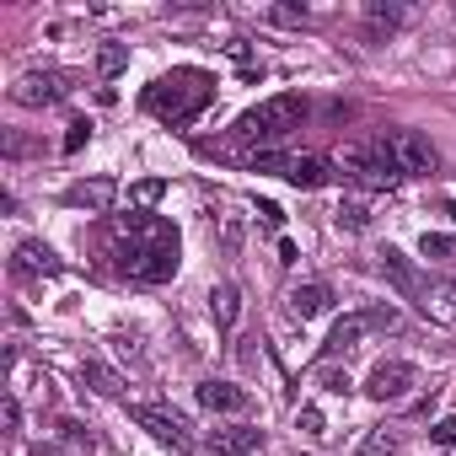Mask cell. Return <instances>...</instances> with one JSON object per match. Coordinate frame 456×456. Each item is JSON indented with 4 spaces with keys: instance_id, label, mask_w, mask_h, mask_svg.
<instances>
[{
    "instance_id": "1",
    "label": "cell",
    "mask_w": 456,
    "mask_h": 456,
    "mask_svg": "<svg viewBox=\"0 0 456 456\" xmlns=\"http://www.w3.org/2000/svg\"><path fill=\"white\" fill-rule=\"evenodd\" d=\"M108 258L118 274L140 280V285H161L177 274V225L161 215H113L108 220Z\"/></svg>"
},
{
    "instance_id": "2",
    "label": "cell",
    "mask_w": 456,
    "mask_h": 456,
    "mask_svg": "<svg viewBox=\"0 0 456 456\" xmlns=\"http://www.w3.org/2000/svg\"><path fill=\"white\" fill-rule=\"evenodd\" d=\"M209 97H215V76L209 70H172V76H161V81L145 86V108L156 118H167V124L199 118Z\"/></svg>"
},
{
    "instance_id": "3",
    "label": "cell",
    "mask_w": 456,
    "mask_h": 456,
    "mask_svg": "<svg viewBox=\"0 0 456 456\" xmlns=\"http://www.w3.org/2000/svg\"><path fill=\"white\" fill-rule=\"evenodd\" d=\"M301 118H306V102L290 97V92H280V97H264L258 108H248V113L232 124V140H237V145H274V140H285Z\"/></svg>"
},
{
    "instance_id": "4",
    "label": "cell",
    "mask_w": 456,
    "mask_h": 456,
    "mask_svg": "<svg viewBox=\"0 0 456 456\" xmlns=\"http://www.w3.org/2000/svg\"><path fill=\"white\" fill-rule=\"evenodd\" d=\"M338 167H344V177H349L354 188H365V193H392V188L403 183V172H397V161H392L387 140L344 145V151H338Z\"/></svg>"
},
{
    "instance_id": "5",
    "label": "cell",
    "mask_w": 456,
    "mask_h": 456,
    "mask_svg": "<svg viewBox=\"0 0 456 456\" xmlns=\"http://www.w3.org/2000/svg\"><path fill=\"white\" fill-rule=\"evenodd\" d=\"M381 140H387V151H392V161H397L403 177H429V172L440 167V151H435L429 134H419V129H387Z\"/></svg>"
},
{
    "instance_id": "6",
    "label": "cell",
    "mask_w": 456,
    "mask_h": 456,
    "mask_svg": "<svg viewBox=\"0 0 456 456\" xmlns=\"http://www.w3.org/2000/svg\"><path fill=\"white\" fill-rule=\"evenodd\" d=\"M70 86H76L70 70H28L12 86V102H22V108H54V102L70 97Z\"/></svg>"
},
{
    "instance_id": "7",
    "label": "cell",
    "mask_w": 456,
    "mask_h": 456,
    "mask_svg": "<svg viewBox=\"0 0 456 456\" xmlns=\"http://www.w3.org/2000/svg\"><path fill=\"white\" fill-rule=\"evenodd\" d=\"M129 419H134L140 429H151L161 445H172L177 456H188V451H193V435H188V419H183V413L156 408V403H134V408H129Z\"/></svg>"
},
{
    "instance_id": "8",
    "label": "cell",
    "mask_w": 456,
    "mask_h": 456,
    "mask_svg": "<svg viewBox=\"0 0 456 456\" xmlns=\"http://www.w3.org/2000/svg\"><path fill=\"white\" fill-rule=\"evenodd\" d=\"M413 381H419V370H413L408 360H381V365L370 370V381H365V392H370L376 403H403Z\"/></svg>"
},
{
    "instance_id": "9",
    "label": "cell",
    "mask_w": 456,
    "mask_h": 456,
    "mask_svg": "<svg viewBox=\"0 0 456 456\" xmlns=\"http://www.w3.org/2000/svg\"><path fill=\"white\" fill-rule=\"evenodd\" d=\"M376 258H381V274L392 280V290H397L403 301H419V306H424V274L413 269V258H403L397 248H381Z\"/></svg>"
},
{
    "instance_id": "10",
    "label": "cell",
    "mask_w": 456,
    "mask_h": 456,
    "mask_svg": "<svg viewBox=\"0 0 456 456\" xmlns=\"http://www.w3.org/2000/svg\"><path fill=\"white\" fill-rule=\"evenodd\" d=\"M204 445L215 456H253L264 445V429H253V424H220V429L204 435Z\"/></svg>"
},
{
    "instance_id": "11",
    "label": "cell",
    "mask_w": 456,
    "mask_h": 456,
    "mask_svg": "<svg viewBox=\"0 0 456 456\" xmlns=\"http://www.w3.org/2000/svg\"><path fill=\"white\" fill-rule=\"evenodd\" d=\"M65 264L54 258V248H44V242H17V258H12V274L17 280H54Z\"/></svg>"
},
{
    "instance_id": "12",
    "label": "cell",
    "mask_w": 456,
    "mask_h": 456,
    "mask_svg": "<svg viewBox=\"0 0 456 456\" xmlns=\"http://www.w3.org/2000/svg\"><path fill=\"white\" fill-rule=\"evenodd\" d=\"M113 199H118V183H113V177H86V183H70V188H65V204L92 209V215H108Z\"/></svg>"
},
{
    "instance_id": "13",
    "label": "cell",
    "mask_w": 456,
    "mask_h": 456,
    "mask_svg": "<svg viewBox=\"0 0 456 456\" xmlns=\"http://www.w3.org/2000/svg\"><path fill=\"white\" fill-rule=\"evenodd\" d=\"M193 397H199V408H209V413H242L248 408V392L242 387H232V381H199L193 387Z\"/></svg>"
},
{
    "instance_id": "14",
    "label": "cell",
    "mask_w": 456,
    "mask_h": 456,
    "mask_svg": "<svg viewBox=\"0 0 456 456\" xmlns=\"http://www.w3.org/2000/svg\"><path fill=\"white\" fill-rule=\"evenodd\" d=\"M365 333H370L365 312H354V317H338V322H333V333H328V344H322V360H344V354H354Z\"/></svg>"
},
{
    "instance_id": "15",
    "label": "cell",
    "mask_w": 456,
    "mask_h": 456,
    "mask_svg": "<svg viewBox=\"0 0 456 456\" xmlns=\"http://www.w3.org/2000/svg\"><path fill=\"white\" fill-rule=\"evenodd\" d=\"M333 167H338V161H328V156H290L285 183H296V188H322V183H333V177H338Z\"/></svg>"
},
{
    "instance_id": "16",
    "label": "cell",
    "mask_w": 456,
    "mask_h": 456,
    "mask_svg": "<svg viewBox=\"0 0 456 456\" xmlns=\"http://www.w3.org/2000/svg\"><path fill=\"white\" fill-rule=\"evenodd\" d=\"M285 301H290V317H296V322H312V317H322V312H328V301H333V296H328V285L306 280V285H296Z\"/></svg>"
},
{
    "instance_id": "17",
    "label": "cell",
    "mask_w": 456,
    "mask_h": 456,
    "mask_svg": "<svg viewBox=\"0 0 456 456\" xmlns=\"http://www.w3.org/2000/svg\"><path fill=\"white\" fill-rule=\"evenodd\" d=\"M397 28H403V6H392V0H370V6H365V38L370 44H381Z\"/></svg>"
},
{
    "instance_id": "18",
    "label": "cell",
    "mask_w": 456,
    "mask_h": 456,
    "mask_svg": "<svg viewBox=\"0 0 456 456\" xmlns=\"http://www.w3.org/2000/svg\"><path fill=\"white\" fill-rule=\"evenodd\" d=\"M209 312H215L220 333H232L237 317H242V290H237V285H215V290H209Z\"/></svg>"
},
{
    "instance_id": "19",
    "label": "cell",
    "mask_w": 456,
    "mask_h": 456,
    "mask_svg": "<svg viewBox=\"0 0 456 456\" xmlns=\"http://www.w3.org/2000/svg\"><path fill=\"white\" fill-rule=\"evenodd\" d=\"M81 376H86V387H92V392H102V397H118V387H124V381H118V370H108L102 360H86V365H81Z\"/></svg>"
},
{
    "instance_id": "20",
    "label": "cell",
    "mask_w": 456,
    "mask_h": 456,
    "mask_svg": "<svg viewBox=\"0 0 456 456\" xmlns=\"http://www.w3.org/2000/svg\"><path fill=\"white\" fill-rule=\"evenodd\" d=\"M209 220L220 225V248H225V253H242V215H232V209H215Z\"/></svg>"
},
{
    "instance_id": "21",
    "label": "cell",
    "mask_w": 456,
    "mask_h": 456,
    "mask_svg": "<svg viewBox=\"0 0 456 456\" xmlns=\"http://www.w3.org/2000/svg\"><path fill=\"white\" fill-rule=\"evenodd\" d=\"M419 253H424L429 264H451V258H456V237H445V232H424V237H419Z\"/></svg>"
},
{
    "instance_id": "22",
    "label": "cell",
    "mask_w": 456,
    "mask_h": 456,
    "mask_svg": "<svg viewBox=\"0 0 456 456\" xmlns=\"http://www.w3.org/2000/svg\"><path fill=\"white\" fill-rule=\"evenodd\" d=\"M124 65H129V44H102V49H97V76H102V81H113Z\"/></svg>"
},
{
    "instance_id": "23",
    "label": "cell",
    "mask_w": 456,
    "mask_h": 456,
    "mask_svg": "<svg viewBox=\"0 0 456 456\" xmlns=\"http://www.w3.org/2000/svg\"><path fill=\"white\" fill-rule=\"evenodd\" d=\"M161 193H167V183H161V177H140V183H129V209H140V215H145Z\"/></svg>"
},
{
    "instance_id": "24",
    "label": "cell",
    "mask_w": 456,
    "mask_h": 456,
    "mask_svg": "<svg viewBox=\"0 0 456 456\" xmlns=\"http://www.w3.org/2000/svg\"><path fill=\"white\" fill-rule=\"evenodd\" d=\"M392 451H397V429L381 424V429H365V440H360L354 456H392Z\"/></svg>"
},
{
    "instance_id": "25",
    "label": "cell",
    "mask_w": 456,
    "mask_h": 456,
    "mask_svg": "<svg viewBox=\"0 0 456 456\" xmlns=\"http://www.w3.org/2000/svg\"><path fill=\"white\" fill-rule=\"evenodd\" d=\"M333 220L344 225V232H365V220H370V209H365V199H344V204L333 209Z\"/></svg>"
},
{
    "instance_id": "26",
    "label": "cell",
    "mask_w": 456,
    "mask_h": 456,
    "mask_svg": "<svg viewBox=\"0 0 456 456\" xmlns=\"http://www.w3.org/2000/svg\"><path fill=\"white\" fill-rule=\"evenodd\" d=\"M365 322H370L376 333H397V328H403V312H397V306H370Z\"/></svg>"
},
{
    "instance_id": "27",
    "label": "cell",
    "mask_w": 456,
    "mask_h": 456,
    "mask_svg": "<svg viewBox=\"0 0 456 456\" xmlns=\"http://www.w3.org/2000/svg\"><path fill=\"white\" fill-rule=\"evenodd\" d=\"M86 140H92V124H86V118H76V124L65 129V156H76V151H81Z\"/></svg>"
},
{
    "instance_id": "28",
    "label": "cell",
    "mask_w": 456,
    "mask_h": 456,
    "mask_svg": "<svg viewBox=\"0 0 456 456\" xmlns=\"http://www.w3.org/2000/svg\"><path fill=\"white\" fill-rule=\"evenodd\" d=\"M253 209H258V225H269V232H280V225H285V209H280V204H269V199H258Z\"/></svg>"
},
{
    "instance_id": "29",
    "label": "cell",
    "mask_w": 456,
    "mask_h": 456,
    "mask_svg": "<svg viewBox=\"0 0 456 456\" xmlns=\"http://www.w3.org/2000/svg\"><path fill=\"white\" fill-rule=\"evenodd\" d=\"M269 22H280V28H301V22H306V6H274Z\"/></svg>"
},
{
    "instance_id": "30",
    "label": "cell",
    "mask_w": 456,
    "mask_h": 456,
    "mask_svg": "<svg viewBox=\"0 0 456 456\" xmlns=\"http://www.w3.org/2000/svg\"><path fill=\"white\" fill-rule=\"evenodd\" d=\"M322 387H328L333 397H344V392H349L354 381H349V370H338V365H328V370H322Z\"/></svg>"
},
{
    "instance_id": "31",
    "label": "cell",
    "mask_w": 456,
    "mask_h": 456,
    "mask_svg": "<svg viewBox=\"0 0 456 456\" xmlns=\"http://www.w3.org/2000/svg\"><path fill=\"white\" fill-rule=\"evenodd\" d=\"M429 440H435V445H456V419H440V424L429 429Z\"/></svg>"
},
{
    "instance_id": "32",
    "label": "cell",
    "mask_w": 456,
    "mask_h": 456,
    "mask_svg": "<svg viewBox=\"0 0 456 456\" xmlns=\"http://www.w3.org/2000/svg\"><path fill=\"white\" fill-rule=\"evenodd\" d=\"M6 429H12V435H17V429H22V403H17V397H12V392H6Z\"/></svg>"
},
{
    "instance_id": "33",
    "label": "cell",
    "mask_w": 456,
    "mask_h": 456,
    "mask_svg": "<svg viewBox=\"0 0 456 456\" xmlns=\"http://www.w3.org/2000/svg\"><path fill=\"white\" fill-rule=\"evenodd\" d=\"M301 429L317 440V435H322V413H317V408H301Z\"/></svg>"
},
{
    "instance_id": "34",
    "label": "cell",
    "mask_w": 456,
    "mask_h": 456,
    "mask_svg": "<svg viewBox=\"0 0 456 456\" xmlns=\"http://www.w3.org/2000/svg\"><path fill=\"white\" fill-rule=\"evenodd\" d=\"M33 456H60V451L54 445H33Z\"/></svg>"
}]
</instances>
